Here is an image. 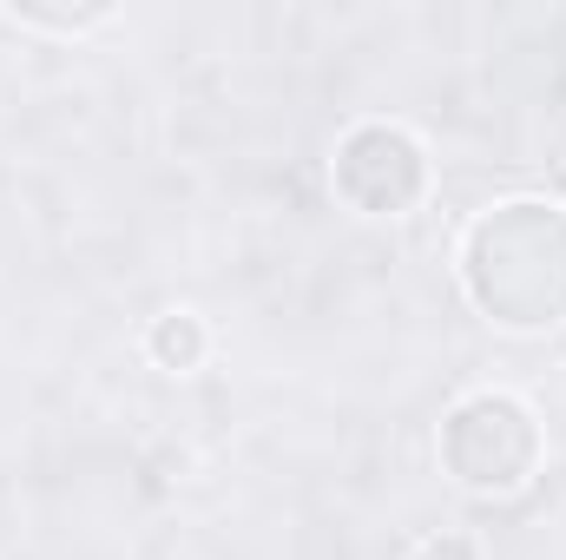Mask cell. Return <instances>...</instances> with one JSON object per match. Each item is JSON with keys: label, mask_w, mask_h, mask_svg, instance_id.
Instances as JSON below:
<instances>
[{"label": "cell", "mask_w": 566, "mask_h": 560, "mask_svg": "<svg viewBox=\"0 0 566 560\" xmlns=\"http://www.w3.org/2000/svg\"><path fill=\"white\" fill-rule=\"evenodd\" d=\"M441 462L474 495H521L541 468V422L521 396L481 390L441 422Z\"/></svg>", "instance_id": "obj_2"}, {"label": "cell", "mask_w": 566, "mask_h": 560, "mask_svg": "<svg viewBox=\"0 0 566 560\" xmlns=\"http://www.w3.org/2000/svg\"><path fill=\"white\" fill-rule=\"evenodd\" d=\"M145 356H151L158 370H171V376L205 370V356H211V330H205V317H198V310H165V317H151V330H145Z\"/></svg>", "instance_id": "obj_4"}, {"label": "cell", "mask_w": 566, "mask_h": 560, "mask_svg": "<svg viewBox=\"0 0 566 560\" xmlns=\"http://www.w3.org/2000/svg\"><path fill=\"white\" fill-rule=\"evenodd\" d=\"M329 178L363 218H402L428 198V152L402 126H356L336 145Z\"/></svg>", "instance_id": "obj_3"}, {"label": "cell", "mask_w": 566, "mask_h": 560, "mask_svg": "<svg viewBox=\"0 0 566 560\" xmlns=\"http://www.w3.org/2000/svg\"><path fill=\"white\" fill-rule=\"evenodd\" d=\"M422 560H481V548H474L468 535H434L422 548Z\"/></svg>", "instance_id": "obj_6"}, {"label": "cell", "mask_w": 566, "mask_h": 560, "mask_svg": "<svg viewBox=\"0 0 566 560\" xmlns=\"http://www.w3.org/2000/svg\"><path fill=\"white\" fill-rule=\"evenodd\" d=\"M461 283L474 310H488L501 330L566 323V211L541 198H507L474 218L461 245Z\"/></svg>", "instance_id": "obj_1"}, {"label": "cell", "mask_w": 566, "mask_h": 560, "mask_svg": "<svg viewBox=\"0 0 566 560\" xmlns=\"http://www.w3.org/2000/svg\"><path fill=\"white\" fill-rule=\"evenodd\" d=\"M13 27H53V33H86L99 20H113V7H80V13H46V7H7Z\"/></svg>", "instance_id": "obj_5"}]
</instances>
